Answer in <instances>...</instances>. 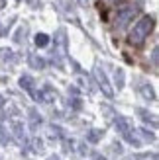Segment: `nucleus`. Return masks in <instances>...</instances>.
<instances>
[{
	"label": "nucleus",
	"mask_w": 159,
	"mask_h": 160,
	"mask_svg": "<svg viewBox=\"0 0 159 160\" xmlns=\"http://www.w3.org/2000/svg\"><path fill=\"white\" fill-rule=\"evenodd\" d=\"M138 14V6L134 4H122L116 8V16H114V28L120 31L124 28H128L130 23L134 22V18H136Z\"/></svg>",
	"instance_id": "nucleus-2"
},
{
	"label": "nucleus",
	"mask_w": 159,
	"mask_h": 160,
	"mask_svg": "<svg viewBox=\"0 0 159 160\" xmlns=\"http://www.w3.org/2000/svg\"><path fill=\"white\" fill-rule=\"evenodd\" d=\"M0 141H2V142H8V137L4 135V129H2V127H0Z\"/></svg>",
	"instance_id": "nucleus-7"
},
{
	"label": "nucleus",
	"mask_w": 159,
	"mask_h": 160,
	"mask_svg": "<svg viewBox=\"0 0 159 160\" xmlns=\"http://www.w3.org/2000/svg\"><path fill=\"white\" fill-rule=\"evenodd\" d=\"M20 84L26 88V90H28L31 96H34V98H37V94H36V90H34V82H31V78H30V76H24V78L20 80Z\"/></svg>",
	"instance_id": "nucleus-5"
},
{
	"label": "nucleus",
	"mask_w": 159,
	"mask_h": 160,
	"mask_svg": "<svg viewBox=\"0 0 159 160\" xmlns=\"http://www.w3.org/2000/svg\"><path fill=\"white\" fill-rule=\"evenodd\" d=\"M94 76H96V80H98L100 88L104 90V94H106V96H112V88H110V84H108V78H106V74H104V70L96 68V70H94Z\"/></svg>",
	"instance_id": "nucleus-4"
},
{
	"label": "nucleus",
	"mask_w": 159,
	"mask_h": 160,
	"mask_svg": "<svg viewBox=\"0 0 159 160\" xmlns=\"http://www.w3.org/2000/svg\"><path fill=\"white\" fill-rule=\"evenodd\" d=\"M2 103H4V100H2V96H0V106H2Z\"/></svg>",
	"instance_id": "nucleus-10"
},
{
	"label": "nucleus",
	"mask_w": 159,
	"mask_h": 160,
	"mask_svg": "<svg viewBox=\"0 0 159 160\" xmlns=\"http://www.w3.org/2000/svg\"><path fill=\"white\" fill-rule=\"evenodd\" d=\"M90 141L94 142V141H98V133L96 131H92V137H90Z\"/></svg>",
	"instance_id": "nucleus-8"
},
{
	"label": "nucleus",
	"mask_w": 159,
	"mask_h": 160,
	"mask_svg": "<svg viewBox=\"0 0 159 160\" xmlns=\"http://www.w3.org/2000/svg\"><path fill=\"white\" fill-rule=\"evenodd\" d=\"M151 29H153V18H151V16H144V18H140L132 26L130 33H128L130 45H134V47L144 45V41L149 37V33H151Z\"/></svg>",
	"instance_id": "nucleus-1"
},
{
	"label": "nucleus",
	"mask_w": 159,
	"mask_h": 160,
	"mask_svg": "<svg viewBox=\"0 0 159 160\" xmlns=\"http://www.w3.org/2000/svg\"><path fill=\"white\" fill-rule=\"evenodd\" d=\"M116 127H118V131H120V133L124 135V139H126V141L136 142V141H134V137H132L134 127L128 123V119H126V117H118V119H116Z\"/></svg>",
	"instance_id": "nucleus-3"
},
{
	"label": "nucleus",
	"mask_w": 159,
	"mask_h": 160,
	"mask_svg": "<svg viewBox=\"0 0 159 160\" xmlns=\"http://www.w3.org/2000/svg\"><path fill=\"white\" fill-rule=\"evenodd\" d=\"M47 43H49V37H47L45 33H37L36 35V45L37 47H45Z\"/></svg>",
	"instance_id": "nucleus-6"
},
{
	"label": "nucleus",
	"mask_w": 159,
	"mask_h": 160,
	"mask_svg": "<svg viewBox=\"0 0 159 160\" xmlns=\"http://www.w3.org/2000/svg\"><path fill=\"white\" fill-rule=\"evenodd\" d=\"M79 2H81V4H83V6H85V4H86V2H89V0H79Z\"/></svg>",
	"instance_id": "nucleus-9"
}]
</instances>
